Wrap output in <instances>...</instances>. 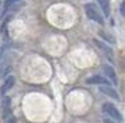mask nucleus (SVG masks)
Wrapping results in <instances>:
<instances>
[{
	"label": "nucleus",
	"instance_id": "obj_15",
	"mask_svg": "<svg viewBox=\"0 0 125 123\" xmlns=\"http://www.w3.org/2000/svg\"><path fill=\"white\" fill-rule=\"evenodd\" d=\"M0 8H1V1H0Z\"/></svg>",
	"mask_w": 125,
	"mask_h": 123
},
{
	"label": "nucleus",
	"instance_id": "obj_3",
	"mask_svg": "<svg viewBox=\"0 0 125 123\" xmlns=\"http://www.w3.org/2000/svg\"><path fill=\"white\" fill-rule=\"evenodd\" d=\"M100 91L102 94H105L106 96H109V98H113V99H116V100H120L118 92H117L113 87H110V86H100Z\"/></svg>",
	"mask_w": 125,
	"mask_h": 123
},
{
	"label": "nucleus",
	"instance_id": "obj_2",
	"mask_svg": "<svg viewBox=\"0 0 125 123\" xmlns=\"http://www.w3.org/2000/svg\"><path fill=\"white\" fill-rule=\"evenodd\" d=\"M102 112L108 115L110 119L117 120L118 123L122 122V115H121V112L117 110V107L114 106V104H112V103H104V104H102Z\"/></svg>",
	"mask_w": 125,
	"mask_h": 123
},
{
	"label": "nucleus",
	"instance_id": "obj_11",
	"mask_svg": "<svg viewBox=\"0 0 125 123\" xmlns=\"http://www.w3.org/2000/svg\"><path fill=\"white\" fill-rule=\"evenodd\" d=\"M120 13H121L122 16H125V3L124 1L120 4Z\"/></svg>",
	"mask_w": 125,
	"mask_h": 123
},
{
	"label": "nucleus",
	"instance_id": "obj_8",
	"mask_svg": "<svg viewBox=\"0 0 125 123\" xmlns=\"http://www.w3.org/2000/svg\"><path fill=\"white\" fill-rule=\"evenodd\" d=\"M1 107H3V118L7 119L11 115V98L4 96L3 100H1Z\"/></svg>",
	"mask_w": 125,
	"mask_h": 123
},
{
	"label": "nucleus",
	"instance_id": "obj_5",
	"mask_svg": "<svg viewBox=\"0 0 125 123\" xmlns=\"http://www.w3.org/2000/svg\"><path fill=\"white\" fill-rule=\"evenodd\" d=\"M102 71H104V74L108 76V79L112 80V83H113V84H117V83H118V80H117V75H116V71H114V68H113L112 66L105 64V66L102 67Z\"/></svg>",
	"mask_w": 125,
	"mask_h": 123
},
{
	"label": "nucleus",
	"instance_id": "obj_9",
	"mask_svg": "<svg viewBox=\"0 0 125 123\" xmlns=\"http://www.w3.org/2000/svg\"><path fill=\"white\" fill-rule=\"evenodd\" d=\"M97 3L100 4L102 12L105 13L106 16L110 15V7H109V1H108V0H97Z\"/></svg>",
	"mask_w": 125,
	"mask_h": 123
},
{
	"label": "nucleus",
	"instance_id": "obj_10",
	"mask_svg": "<svg viewBox=\"0 0 125 123\" xmlns=\"http://www.w3.org/2000/svg\"><path fill=\"white\" fill-rule=\"evenodd\" d=\"M101 36H102L104 39L109 40V42H110V43H114V39H113V37H110V36H109V35H106L105 32H101Z\"/></svg>",
	"mask_w": 125,
	"mask_h": 123
},
{
	"label": "nucleus",
	"instance_id": "obj_14",
	"mask_svg": "<svg viewBox=\"0 0 125 123\" xmlns=\"http://www.w3.org/2000/svg\"><path fill=\"white\" fill-rule=\"evenodd\" d=\"M15 1H19V0H7V1H6V7L8 8L10 4H12V3H15Z\"/></svg>",
	"mask_w": 125,
	"mask_h": 123
},
{
	"label": "nucleus",
	"instance_id": "obj_1",
	"mask_svg": "<svg viewBox=\"0 0 125 123\" xmlns=\"http://www.w3.org/2000/svg\"><path fill=\"white\" fill-rule=\"evenodd\" d=\"M83 9H85L86 16L90 19V20L98 23L100 26H104V24H105L102 15H101V12L98 11V8H97V5H95V4H93V3H87V4H85Z\"/></svg>",
	"mask_w": 125,
	"mask_h": 123
},
{
	"label": "nucleus",
	"instance_id": "obj_4",
	"mask_svg": "<svg viewBox=\"0 0 125 123\" xmlns=\"http://www.w3.org/2000/svg\"><path fill=\"white\" fill-rule=\"evenodd\" d=\"M93 42H94V44L97 45V47L100 48L101 51H104V52H105L106 56H109V59H110V60H113V50H112V48L109 47L108 44H105L104 42H101V40H97V39H94Z\"/></svg>",
	"mask_w": 125,
	"mask_h": 123
},
{
	"label": "nucleus",
	"instance_id": "obj_7",
	"mask_svg": "<svg viewBox=\"0 0 125 123\" xmlns=\"http://www.w3.org/2000/svg\"><path fill=\"white\" fill-rule=\"evenodd\" d=\"M15 84V78L12 76V75H10V76H7V79L4 80L3 86L0 87V95H4V94L7 92L8 90H11L12 87H14Z\"/></svg>",
	"mask_w": 125,
	"mask_h": 123
},
{
	"label": "nucleus",
	"instance_id": "obj_12",
	"mask_svg": "<svg viewBox=\"0 0 125 123\" xmlns=\"http://www.w3.org/2000/svg\"><path fill=\"white\" fill-rule=\"evenodd\" d=\"M6 123H16V119H15L14 116H8L6 120Z\"/></svg>",
	"mask_w": 125,
	"mask_h": 123
},
{
	"label": "nucleus",
	"instance_id": "obj_6",
	"mask_svg": "<svg viewBox=\"0 0 125 123\" xmlns=\"http://www.w3.org/2000/svg\"><path fill=\"white\" fill-rule=\"evenodd\" d=\"M87 84H101V86H109V80L104 76L100 75H94V76H90L86 79Z\"/></svg>",
	"mask_w": 125,
	"mask_h": 123
},
{
	"label": "nucleus",
	"instance_id": "obj_13",
	"mask_svg": "<svg viewBox=\"0 0 125 123\" xmlns=\"http://www.w3.org/2000/svg\"><path fill=\"white\" fill-rule=\"evenodd\" d=\"M104 123H116L113 119H110V118H104Z\"/></svg>",
	"mask_w": 125,
	"mask_h": 123
}]
</instances>
